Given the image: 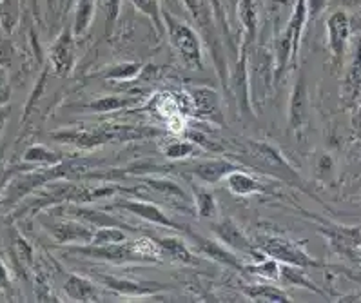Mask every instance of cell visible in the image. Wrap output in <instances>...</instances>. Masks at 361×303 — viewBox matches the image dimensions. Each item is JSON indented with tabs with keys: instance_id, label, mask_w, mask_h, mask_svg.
Returning a JSON list of instances; mask_svg holds the SVG:
<instances>
[{
	"instance_id": "obj_12",
	"label": "cell",
	"mask_w": 361,
	"mask_h": 303,
	"mask_svg": "<svg viewBox=\"0 0 361 303\" xmlns=\"http://www.w3.org/2000/svg\"><path fill=\"white\" fill-rule=\"evenodd\" d=\"M353 24L345 9H338L327 18V42L334 68H341L347 56Z\"/></svg>"
},
{
	"instance_id": "obj_33",
	"label": "cell",
	"mask_w": 361,
	"mask_h": 303,
	"mask_svg": "<svg viewBox=\"0 0 361 303\" xmlns=\"http://www.w3.org/2000/svg\"><path fill=\"white\" fill-rule=\"evenodd\" d=\"M280 261H276L274 258H262V260L255 261V264L245 265V273L256 274V276H264L269 280H280Z\"/></svg>"
},
{
	"instance_id": "obj_1",
	"label": "cell",
	"mask_w": 361,
	"mask_h": 303,
	"mask_svg": "<svg viewBox=\"0 0 361 303\" xmlns=\"http://www.w3.org/2000/svg\"><path fill=\"white\" fill-rule=\"evenodd\" d=\"M161 131L147 125H129V124H98L91 129H62L51 132L53 140L60 144H68L82 151H93L104 144L111 142H131L149 140L160 137Z\"/></svg>"
},
{
	"instance_id": "obj_4",
	"label": "cell",
	"mask_w": 361,
	"mask_h": 303,
	"mask_svg": "<svg viewBox=\"0 0 361 303\" xmlns=\"http://www.w3.org/2000/svg\"><path fill=\"white\" fill-rule=\"evenodd\" d=\"M183 4L189 9L196 27L200 30L202 39L205 40V46L209 47V51L213 55L224 89L229 93V68H227L226 55H224V49H221L220 27L216 24V18H214L213 8L209 6L207 0H183Z\"/></svg>"
},
{
	"instance_id": "obj_45",
	"label": "cell",
	"mask_w": 361,
	"mask_h": 303,
	"mask_svg": "<svg viewBox=\"0 0 361 303\" xmlns=\"http://www.w3.org/2000/svg\"><path fill=\"white\" fill-rule=\"evenodd\" d=\"M9 118V107H2L0 109V132L4 131V125Z\"/></svg>"
},
{
	"instance_id": "obj_30",
	"label": "cell",
	"mask_w": 361,
	"mask_h": 303,
	"mask_svg": "<svg viewBox=\"0 0 361 303\" xmlns=\"http://www.w3.org/2000/svg\"><path fill=\"white\" fill-rule=\"evenodd\" d=\"M242 290H243V295L251 299V302H269V303L290 302L289 295H287L281 287L255 283V285L242 287Z\"/></svg>"
},
{
	"instance_id": "obj_8",
	"label": "cell",
	"mask_w": 361,
	"mask_h": 303,
	"mask_svg": "<svg viewBox=\"0 0 361 303\" xmlns=\"http://www.w3.org/2000/svg\"><path fill=\"white\" fill-rule=\"evenodd\" d=\"M229 93L234 94L238 109L243 116H255L251 100V78H249V46L242 40L238 58L229 71Z\"/></svg>"
},
{
	"instance_id": "obj_50",
	"label": "cell",
	"mask_w": 361,
	"mask_h": 303,
	"mask_svg": "<svg viewBox=\"0 0 361 303\" xmlns=\"http://www.w3.org/2000/svg\"><path fill=\"white\" fill-rule=\"evenodd\" d=\"M69 2H73V0H69Z\"/></svg>"
},
{
	"instance_id": "obj_49",
	"label": "cell",
	"mask_w": 361,
	"mask_h": 303,
	"mask_svg": "<svg viewBox=\"0 0 361 303\" xmlns=\"http://www.w3.org/2000/svg\"><path fill=\"white\" fill-rule=\"evenodd\" d=\"M229 2H231V4H233V6H234V0H229Z\"/></svg>"
},
{
	"instance_id": "obj_7",
	"label": "cell",
	"mask_w": 361,
	"mask_h": 303,
	"mask_svg": "<svg viewBox=\"0 0 361 303\" xmlns=\"http://www.w3.org/2000/svg\"><path fill=\"white\" fill-rule=\"evenodd\" d=\"M258 247L265 256L274 258L280 264L296 265V267H303V269H319V267H325L323 261L316 260L314 256H310L300 242H293V240H285L280 238V236H265V238H262Z\"/></svg>"
},
{
	"instance_id": "obj_25",
	"label": "cell",
	"mask_w": 361,
	"mask_h": 303,
	"mask_svg": "<svg viewBox=\"0 0 361 303\" xmlns=\"http://www.w3.org/2000/svg\"><path fill=\"white\" fill-rule=\"evenodd\" d=\"M191 192L196 214L204 220H216L218 214H220V207H218L214 194L205 187V184H191Z\"/></svg>"
},
{
	"instance_id": "obj_18",
	"label": "cell",
	"mask_w": 361,
	"mask_h": 303,
	"mask_svg": "<svg viewBox=\"0 0 361 303\" xmlns=\"http://www.w3.org/2000/svg\"><path fill=\"white\" fill-rule=\"evenodd\" d=\"M361 97V37L354 47L353 58L345 69L341 82V104L343 107L356 106Z\"/></svg>"
},
{
	"instance_id": "obj_37",
	"label": "cell",
	"mask_w": 361,
	"mask_h": 303,
	"mask_svg": "<svg viewBox=\"0 0 361 303\" xmlns=\"http://www.w3.org/2000/svg\"><path fill=\"white\" fill-rule=\"evenodd\" d=\"M13 254L22 267H31L33 265V249L27 244L26 238H22L18 233H13Z\"/></svg>"
},
{
	"instance_id": "obj_16",
	"label": "cell",
	"mask_w": 361,
	"mask_h": 303,
	"mask_svg": "<svg viewBox=\"0 0 361 303\" xmlns=\"http://www.w3.org/2000/svg\"><path fill=\"white\" fill-rule=\"evenodd\" d=\"M307 125H309V89H307L305 77L300 73L289 99V132L302 138Z\"/></svg>"
},
{
	"instance_id": "obj_13",
	"label": "cell",
	"mask_w": 361,
	"mask_h": 303,
	"mask_svg": "<svg viewBox=\"0 0 361 303\" xmlns=\"http://www.w3.org/2000/svg\"><path fill=\"white\" fill-rule=\"evenodd\" d=\"M91 280L98 282L106 289L113 290L116 295L129 296V298H144V296H157L164 290H169L171 287L166 283L158 282H136L129 278H118L113 274L102 273H91Z\"/></svg>"
},
{
	"instance_id": "obj_5",
	"label": "cell",
	"mask_w": 361,
	"mask_h": 303,
	"mask_svg": "<svg viewBox=\"0 0 361 303\" xmlns=\"http://www.w3.org/2000/svg\"><path fill=\"white\" fill-rule=\"evenodd\" d=\"M164 24H166V35L171 46L180 58L191 69H202L204 66V46L202 37L192 30L191 26L183 24L182 20L171 15L164 9Z\"/></svg>"
},
{
	"instance_id": "obj_36",
	"label": "cell",
	"mask_w": 361,
	"mask_h": 303,
	"mask_svg": "<svg viewBox=\"0 0 361 303\" xmlns=\"http://www.w3.org/2000/svg\"><path fill=\"white\" fill-rule=\"evenodd\" d=\"M196 151L191 140H173L164 147V156L169 160H183Z\"/></svg>"
},
{
	"instance_id": "obj_40",
	"label": "cell",
	"mask_w": 361,
	"mask_h": 303,
	"mask_svg": "<svg viewBox=\"0 0 361 303\" xmlns=\"http://www.w3.org/2000/svg\"><path fill=\"white\" fill-rule=\"evenodd\" d=\"M331 0H307V11H309V22H314L322 17V13L329 8Z\"/></svg>"
},
{
	"instance_id": "obj_17",
	"label": "cell",
	"mask_w": 361,
	"mask_h": 303,
	"mask_svg": "<svg viewBox=\"0 0 361 303\" xmlns=\"http://www.w3.org/2000/svg\"><path fill=\"white\" fill-rule=\"evenodd\" d=\"M236 169H240V166H236V163L226 159L198 160V162L185 167V171L191 173L195 178H198L205 185L220 184L221 180H226Z\"/></svg>"
},
{
	"instance_id": "obj_15",
	"label": "cell",
	"mask_w": 361,
	"mask_h": 303,
	"mask_svg": "<svg viewBox=\"0 0 361 303\" xmlns=\"http://www.w3.org/2000/svg\"><path fill=\"white\" fill-rule=\"evenodd\" d=\"M142 185L157 192L158 197L166 202L167 205L182 211V213H192V209H195L191 194L178 182H174V180L167 178V176H144Z\"/></svg>"
},
{
	"instance_id": "obj_26",
	"label": "cell",
	"mask_w": 361,
	"mask_h": 303,
	"mask_svg": "<svg viewBox=\"0 0 361 303\" xmlns=\"http://www.w3.org/2000/svg\"><path fill=\"white\" fill-rule=\"evenodd\" d=\"M238 18L242 22L243 31V42L251 47L258 35V9H256L255 0H238Z\"/></svg>"
},
{
	"instance_id": "obj_32",
	"label": "cell",
	"mask_w": 361,
	"mask_h": 303,
	"mask_svg": "<svg viewBox=\"0 0 361 303\" xmlns=\"http://www.w3.org/2000/svg\"><path fill=\"white\" fill-rule=\"evenodd\" d=\"M144 71V66L140 62H120V64L109 66L106 71H102V77L106 80H133L136 78L140 73Z\"/></svg>"
},
{
	"instance_id": "obj_28",
	"label": "cell",
	"mask_w": 361,
	"mask_h": 303,
	"mask_svg": "<svg viewBox=\"0 0 361 303\" xmlns=\"http://www.w3.org/2000/svg\"><path fill=\"white\" fill-rule=\"evenodd\" d=\"M98 0H77L75 6V17H73V33L77 39L84 37L91 27V22L94 18Z\"/></svg>"
},
{
	"instance_id": "obj_21",
	"label": "cell",
	"mask_w": 361,
	"mask_h": 303,
	"mask_svg": "<svg viewBox=\"0 0 361 303\" xmlns=\"http://www.w3.org/2000/svg\"><path fill=\"white\" fill-rule=\"evenodd\" d=\"M62 289H64L66 296L73 302H98L97 285L91 278L71 273L66 276Z\"/></svg>"
},
{
	"instance_id": "obj_20",
	"label": "cell",
	"mask_w": 361,
	"mask_h": 303,
	"mask_svg": "<svg viewBox=\"0 0 361 303\" xmlns=\"http://www.w3.org/2000/svg\"><path fill=\"white\" fill-rule=\"evenodd\" d=\"M140 97H133V94H106V97H97L85 104H77V109L85 113H113V111H126L140 104Z\"/></svg>"
},
{
	"instance_id": "obj_42",
	"label": "cell",
	"mask_w": 361,
	"mask_h": 303,
	"mask_svg": "<svg viewBox=\"0 0 361 303\" xmlns=\"http://www.w3.org/2000/svg\"><path fill=\"white\" fill-rule=\"evenodd\" d=\"M11 94V86H9L8 69L0 66V104H6Z\"/></svg>"
},
{
	"instance_id": "obj_23",
	"label": "cell",
	"mask_w": 361,
	"mask_h": 303,
	"mask_svg": "<svg viewBox=\"0 0 361 303\" xmlns=\"http://www.w3.org/2000/svg\"><path fill=\"white\" fill-rule=\"evenodd\" d=\"M192 102H195V111L200 118L211 120V122H221L220 100L218 94L209 87H198L191 91Z\"/></svg>"
},
{
	"instance_id": "obj_39",
	"label": "cell",
	"mask_w": 361,
	"mask_h": 303,
	"mask_svg": "<svg viewBox=\"0 0 361 303\" xmlns=\"http://www.w3.org/2000/svg\"><path fill=\"white\" fill-rule=\"evenodd\" d=\"M15 56V46L8 37H0V66L8 69L13 64Z\"/></svg>"
},
{
	"instance_id": "obj_41",
	"label": "cell",
	"mask_w": 361,
	"mask_h": 303,
	"mask_svg": "<svg viewBox=\"0 0 361 303\" xmlns=\"http://www.w3.org/2000/svg\"><path fill=\"white\" fill-rule=\"evenodd\" d=\"M188 138L192 142V144L202 145V147H205V149H207V151H221V145H216L213 140H209V138L205 137L204 132L191 131L188 135Z\"/></svg>"
},
{
	"instance_id": "obj_10",
	"label": "cell",
	"mask_w": 361,
	"mask_h": 303,
	"mask_svg": "<svg viewBox=\"0 0 361 303\" xmlns=\"http://www.w3.org/2000/svg\"><path fill=\"white\" fill-rule=\"evenodd\" d=\"M183 235L188 236L189 242L196 247V251L200 252V254H204L205 258L216 261V264L224 265V267H229V269L245 273V264L240 260L238 252H234L233 249L227 247L226 244H221L218 238H207V236L200 235V233L196 231H191V229H183Z\"/></svg>"
},
{
	"instance_id": "obj_22",
	"label": "cell",
	"mask_w": 361,
	"mask_h": 303,
	"mask_svg": "<svg viewBox=\"0 0 361 303\" xmlns=\"http://www.w3.org/2000/svg\"><path fill=\"white\" fill-rule=\"evenodd\" d=\"M157 245L160 247L164 256H169L171 260L178 261L183 265H198L200 260L192 254L191 249L188 247L185 240L180 236H164V238H153Z\"/></svg>"
},
{
	"instance_id": "obj_29",
	"label": "cell",
	"mask_w": 361,
	"mask_h": 303,
	"mask_svg": "<svg viewBox=\"0 0 361 303\" xmlns=\"http://www.w3.org/2000/svg\"><path fill=\"white\" fill-rule=\"evenodd\" d=\"M22 160L37 167H53L64 162V156H62V153L51 151L49 147H46V145L35 144L31 145V147H27L24 156H22Z\"/></svg>"
},
{
	"instance_id": "obj_35",
	"label": "cell",
	"mask_w": 361,
	"mask_h": 303,
	"mask_svg": "<svg viewBox=\"0 0 361 303\" xmlns=\"http://www.w3.org/2000/svg\"><path fill=\"white\" fill-rule=\"evenodd\" d=\"M126 240H128V235H126V229H122V227H94L91 244H118V242H126Z\"/></svg>"
},
{
	"instance_id": "obj_46",
	"label": "cell",
	"mask_w": 361,
	"mask_h": 303,
	"mask_svg": "<svg viewBox=\"0 0 361 303\" xmlns=\"http://www.w3.org/2000/svg\"><path fill=\"white\" fill-rule=\"evenodd\" d=\"M46 2V9H47V13L49 15H55L56 11V6H59L60 0H44Z\"/></svg>"
},
{
	"instance_id": "obj_3",
	"label": "cell",
	"mask_w": 361,
	"mask_h": 303,
	"mask_svg": "<svg viewBox=\"0 0 361 303\" xmlns=\"http://www.w3.org/2000/svg\"><path fill=\"white\" fill-rule=\"evenodd\" d=\"M236 160L249 167H255L256 171L274 176V178L281 180L285 184L302 187V178L298 176L296 169L271 144L255 140L242 142L238 154H236Z\"/></svg>"
},
{
	"instance_id": "obj_9",
	"label": "cell",
	"mask_w": 361,
	"mask_h": 303,
	"mask_svg": "<svg viewBox=\"0 0 361 303\" xmlns=\"http://www.w3.org/2000/svg\"><path fill=\"white\" fill-rule=\"evenodd\" d=\"M47 56H49V64L56 77L66 78L71 75L75 69V62H77V37L73 33L71 24L64 26V30L60 31L59 37L53 40Z\"/></svg>"
},
{
	"instance_id": "obj_34",
	"label": "cell",
	"mask_w": 361,
	"mask_h": 303,
	"mask_svg": "<svg viewBox=\"0 0 361 303\" xmlns=\"http://www.w3.org/2000/svg\"><path fill=\"white\" fill-rule=\"evenodd\" d=\"M18 17H20V0H0V20L6 35L15 30Z\"/></svg>"
},
{
	"instance_id": "obj_31",
	"label": "cell",
	"mask_w": 361,
	"mask_h": 303,
	"mask_svg": "<svg viewBox=\"0 0 361 303\" xmlns=\"http://www.w3.org/2000/svg\"><path fill=\"white\" fill-rule=\"evenodd\" d=\"M135 9H138L147 20L153 24L158 35L166 33V24H164V9L160 6V0H129Z\"/></svg>"
},
{
	"instance_id": "obj_6",
	"label": "cell",
	"mask_w": 361,
	"mask_h": 303,
	"mask_svg": "<svg viewBox=\"0 0 361 303\" xmlns=\"http://www.w3.org/2000/svg\"><path fill=\"white\" fill-rule=\"evenodd\" d=\"M39 222L44 231L60 245H84L91 244L94 235V227L77 218L62 216V214L44 211L39 216Z\"/></svg>"
},
{
	"instance_id": "obj_27",
	"label": "cell",
	"mask_w": 361,
	"mask_h": 303,
	"mask_svg": "<svg viewBox=\"0 0 361 303\" xmlns=\"http://www.w3.org/2000/svg\"><path fill=\"white\" fill-rule=\"evenodd\" d=\"M280 282L283 285H294V287H303V289H309L310 292H314L318 296H325L319 287H316V283L307 276L305 269L303 267H296V265H287L283 264L280 269Z\"/></svg>"
},
{
	"instance_id": "obj_2",
	"label": "cell",
	"mask_w": 361,
	"mask_h": 303,
	"mask_svg": "<svg viewBox=\"0 0 361 303\" xmlns=\"http://www.w3.org/2000/svg\"><path fill=\"white\" fill-rule=\"evenodd\" d=\"M66 254H75V256L90 258V260L107 261L113 265L123 264H160L161 251L153 238L142 240H126L118 244H84L71 245L66 249Z\"/></svg>"
},
{
	"instance_id": "obj_43",
	"label": "cell",
	"mask_w": 361,
	"mask_h": 303,
	"mask_svg": "<svg viewBox=\"0 0 361 303\" xmlns=\"http://www.w3.org/2000/svg\"><path fill=\"white\" fill-rule=\"evenodd\" d=\"M9 273L8 269H6V265L2 264V260H0V290H6L9 289Z\"/></svg>"
},
{
	"instance_id": "obj_11",
	"label": "cell",
	"mask_w": 361,
	"mask_h": 303,
	"mask_svg": "<svg viewBox=\"0 0 361 303\" xmlns=\"http://www.w3.org/2000/svg\"><path fill=\"white\" fill-rule=\"evenodd\" d=\"M106 209H118L123 213H129L133 216H138L145 222L153 223V225L166 227V229H174V231L183 233L185 227L180 225L178 222H174L173 218L167 216L164 211L158 207L157 204H151L147 200H133V198H116V200L111 202L109 205H106Z\"/></svg>"
},
{
	"instance_id": "obj_48",
	"label": "cell",
	"mask_w": 361,
	"mask_h": 303,
	"mask_svg": "<svg viewBox=\"0 0 361 303\" xmlns=\"http://www.w3.org/2000/svg\"><path fill=\"white\" fill-rule=\"evenodd\" d=\"M2 33H6L4 27H2V20H0V37H2Z\"/></svg>"
},
{
	"instance_id": "obj_38",
	"label": "cell",
	"mask_w": 361,
	"mask_h": 303,
	"mask_svg": "<svg viewBox=\"0 0 361 303\" xmlns=\"http://www.w3.org/2000/svg\"><path fill=\"white\" fill-rule=\"evenodd\" d=\"M98 2L102 6L104 18H106V35H109L113 26H115L116 18H118L122 0H98Z\"/></svg>"
},
{
	"instance_id": "obj_24",
	"label": "cell",
	"mask_w": 361,
	"mask_h": 303,
	"mask_svg": "<svg viewBox=\"0 0 361 303\" xmlns=\"http://www.w3.org/2000/svg\"><path fill=\"white\" fill-rule=\"evenodd\" d=\"M226 182L229 191L233 192L234 197H238V198H249V197H255V194H264V192L267 191V189H265L264 185L259 184L258 180L255 178V176L242 171V169H236V171L231 173V175L226 178Z\"/></svg>"
},
{
	"instance_id": "obj_14",
	"label": "cell",
	"mask_w": 361,
	"mask_h": 303,
	"mask_svg": "<svg viewBox=\"0 0 361 303\" xmlns=\"http://www.w3.org/2000/svg\"><path fill=\"white\" fill-rule=\"evenodd\" d=\"M211 233L220 240L221 244H226L227 247L233 249L238 254H247V256H251L255 261L265 258L264 252L259 251V247L252 245L249 236L242 231V227L234 222V220H231V218H221L220 222L211 223Z\"/></svg>"
},
{
	"instance_id": "obj_19",
	"label": "cell",
	"mask_w": 361,
	"mask_h": 303,
	"mask_svg": "<svg viewBox=\"0 0 361 303\" xmlns=\"http://www.w3.org/2000/svg\"><path fill=\"white\" fill-rule=\"evenodd\" d=\"M318 231L323 236H327L329 244L334 251L350 258L357 247H361V229L357 227H345V225H329L318 227Z\"/></svg>"
},
{
	"instance_id": "obj_47",
	"label": "cell",
	"mask_w": 361,
	"mask_h": 303,
	"mask_svg": "<svg viewBox=\"0 0 361 303\" xmlns=\"http://www.w3.org/2000/svg\"><path fill=\"white\" fill-rule=\"evenodd\" d=\"M341 4L347 6V8H356V6L361 4V0H340Z\"/></svg>"
},
{
	"instance_id": "obj_44",
	"label": "cell",
	"mask_w": 361,
	"mask_h": 303,
	"mask_svg": "<svg viewBox=\"0 0 361 303\" xmlns=\"http://www.w3.org/2000/svg\"><path fill=\"white\" fill-rule=\"evenodd\" d=\"M353 125L357 132H361V97L356 104V113L353 116Z\"/></svg>"
}]
</instances>
